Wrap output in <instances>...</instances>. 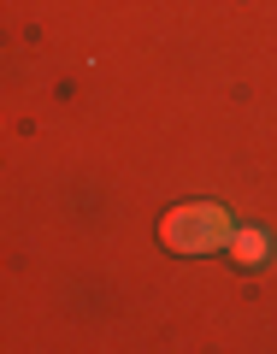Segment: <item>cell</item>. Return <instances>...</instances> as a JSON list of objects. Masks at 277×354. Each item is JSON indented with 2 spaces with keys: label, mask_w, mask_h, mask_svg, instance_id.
Listing matches in <instances>:
<instances>
[{
  "label": "cell",
  "mask_w": 277,
  "mask_h": 354,
  "mask_svg": "<svg viewBox=\"0 0 277 354\" xmlns=\"http://www.w3.org/2000/svg\"><path fill=\"white\" fill-rule=\"evenodd\" d=\"M230 236H236V225H230V213L218 201H189V207H177V213L160 218V242L171 254H213Z\"/></svg>",
  "instance_id": "cell-1"
},
{
  "label": "cell",
  "mask_w": 277,
  "mask_h": 354,
  "mask_svg": "<svg viewBox=\"0 0 277 354\" xmlns=\"http://www.w3.org/2000/svg\"><path fill=\"white\" fill-rule=\"evenodd\" d=\"M230 254H236L242 266H265L271 260V236H265V230H236V236H230Z\"/></svg>",
  "instance_id": "cell-2"
}]
</instances>
